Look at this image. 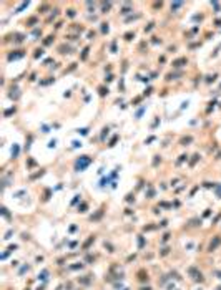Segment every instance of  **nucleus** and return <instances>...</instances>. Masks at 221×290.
<instances>
[{
  "mask_svg": "<svg viewBox=\"0 0 221 290\" xmlns=\"http://www.w3.org/2000/svg\"><path fill=\"white\" fill-rule=\"evenodd\" d=\"M219 244H221V239H219V235H216V237H215V240H211V244H210V247H208V250H210V252H213V250H215L216 247L219 246Z\"/></svg>",
  "mask_w": 221,
  "mask_h": 290,
  "instance_id": "obj_1",
  "label": "nucleus"
},
{
  "mask_svg": "<svg viewBox=\"0 0 221 290\" xmlns=\"http://www.w3.org/2000/svg\"><path fill=\"white\" fill-rule=\"evenodd\" d=\"M47 275H48V272H47V270H43V272H42V273H40V275H38V279L45 280V279H47Z\"/></svg>",
  "mask_w": 221,
  "mask_h": 290,
  "instance_id": "obj_2",
  "label": "nucleus"
},
{
  "mask_svg": "<svg viewBox=\"0 0 221 290\" xmlns=\"http://www.w3.org/2000/svg\"><path fill=\"white\" fill-rule=\"evenodd\" d=\"M2 214H3V216H5V217H7V219H9V217H10V214H9V211H7V209H5V207H3V209H2Z\"/></svg>",
  "mask_w": 221,
  "mask_h": 290,
  "instance_id": "obj_3",
  "label": "nucleus"
},
{
  "mask_svg": "<svg viewBox=\"0 0 221 290\" xmlns=\"http://www.w3.org/2000/svg\"><path fill=\"white\" fill-rule=\"evenodd\" d=\"M138 242H140V247H143V244H145V240H143V237L140 235V240H138Z\"/></svg>",
  "mask_w": 221,
  "mask_h": 290,
  "instance_id": "obj_4",
  "label": "nucleus"
},
{
  "mask_svg": "<svg viewBox=\"0 0 221 290\" xmlns=\"http://www.w3.org/2000/svg\"><path fill=\"white\" fill-rule=\"evenodd\" d=\"M216 275H218L219 279H221V272H219V270H216Z\"/></svg>",
  "mask_w": 221,
  "mask_h": 290,
  "instance_id": "obj_5",
  "label": "nucleus"
}]
</instances>
